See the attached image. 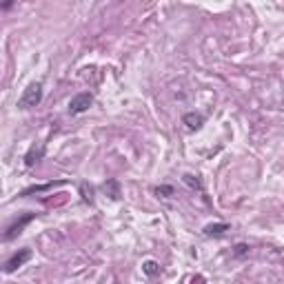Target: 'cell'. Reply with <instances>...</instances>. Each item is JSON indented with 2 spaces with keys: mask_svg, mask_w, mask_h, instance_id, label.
<instances>
[{
  "mask_svg": "<svg viewBox=\"0 0 284 284\" xmlns=\"http://www.w3.org/2000/svg\"><path fill=\"white\" fill-rule=\"evenodd\" d=\"M184 182H187L189 187H193V189H200V180H197L196 175H191V174L184 175Z\"/></svg>",
  "mask_w": 284,
  "mask_h": 284,
  "instance_id": "12",
  "label": "cell"
},
{
  "mask_svg": "<svg viewBox=\"0 0 284 284\" xmlns=\"http://www.w3.org/2000/svg\"><path fill=\"white\" fill-rule=\"evenodd\" d=\"M43 155H44V145H40L38 149H36V147H31L29 153L24 155V164H27V167H34V164L38 162V160L43 158Z\"/></svg>",
  "mask_w": 284,
  "mask_h": 284,
  "instance_id": "7",
  "label": "cell"
},
{
  "mask_svg": "<svg viewBox=\"0 0 284 284\" xmlns=\"http://www.w3.org/2000/svg\"><path fill=\"white\" fill-rule=\"evenodd\" d=\"M102 191H105L111 200H118V197H120V184H118V180H107V182L102 184Z\"/></svg>",
  "mask_w": 284,
  "mask_h": 284,
  "instance_id": "8",
  "label": "cell"
},
{
  "mask_svg": "<svg viewBox=\"0 0 284 284\" xmlns=\"http://www.w3.org/2000/svg\"><path fill=\"white\" fill-rule=\"evenodd\" d=\"M182 122H184V125H187V129L197 131V129H200V127L204 125V116H202V113H197V111H191V113H184Z\"/></svg>",
  "mask_w": 284,
  "mask_h": 284,
  "instance_id": "5",
  "label": "cell"
},
{
  "mask_svg": "<svg viewBox=\"0 0 284 284\" xmlns=\"http://www.w3.org/2000/svg\"><path fill=\"white\" fill-rule=\"evenodd\" d=\"M43 100V82H31L18 98V109H34Z\"/></svg>",
  "mask_w": 284,
  "mask_h": 284,
  "instance_id": "1",
  "label": "cell"
},
{
  "mask_svg": "<svg viewBox=\"0 0 284 284\" xmlns=\"http://www.w3.org/2000/svg\"><path fill=\"white\" fill-rule=\"evenodd\" d=\"M91 105H93V96L89 91H82V93H78V96H73L71 100H69V113H71V116L85 113Z\"/></svg>",
  "mask_w": 284,
  "mask_h": 284,
  "instance_id": "2",
  "label": "cell"
},
{
  "mask_svg": "<svg viewBox=\"0 0 284 284\" xmlns=\"http://www.w3.org/2000/svg\"><path fill=\"white\" fill-rule=\"evenodd\" d=\"M226 231H229V224H224V222H216V224L204 226V236L207 238H222Z\"/></svg>",
  "mask_w": 284,
  "mask_h": 284,
  "instance_id": "6",
  "label": "cell"
},
{
  "mask_svg": "<svg viewBox=\"0 0 284 284\" xmlns=\"http://www.w3.org/2000/svg\"><path fill=\"white\" fill-rule=\"evenodd\" d=\"M27 260H31V249H20L18 253H14L9 260L5 262V273H14V271L20 269Z\"/></svg>",
  "mask_w": 284,
  "mask_h": 284,
  "instance_id": "4",
  "label": "cell"
},
{
  "mask_svg": "<svg viewBox=\"0 0 284 284\" xmlns=\"http://www.w3.org/2000/svg\"><path fill=\"white\" fill-rule=\"evenodd\" d=\"M80 193H82V200H85V202L93 204V187H91V184L82 182L80 184Z\"/></svg>",
  "mask_w": 284,
  "mask_h": 284,
  "instance_id": "9",
  "label": "cell"
},
{
  "mask_svg": "<svg viewBox=\"0 0 284 284\" xmlns=\"http://www.w3.org/2000/svg\"><path fill=\"white\" fill-rule=\"evenodd\" d=\"M244 253H249V246H246V244H238L236 246V255H244Z\"/></svg>",
  "mask_w": 284,
  "mask_h": 284,
  "instance_id": "13",
  "label": "cell"
},
{
  "mask_svg": "<svg viewBox=\"0 0 284 284\" xmlns=\"http://www.w3.org/2000/svg\"><path fill=\"white\" fill-rule=\"evenodd\" d=\"M34 218H36V213H27V216H22V218H20V220H16L14 224H11L9 229H7V231H5L2 240H5V242H9V240H14V238H18L20 233H22V229H24V226H27V224H29V222L34 220Z\"/></svg>",
  "mask_w": 284,
  "mask_h": 284,
  "instance_id": "3",
  "label": "cell"
},
{
  "mask_svg": "<svg viewBox=\"0 0 284 284\" xmlns=\"http://www.w3.org/2000/svg\"><path fill=\"white\" fill-rule=\"evenodd\" d=\"M14 7V2H5V5H0V9H11Z\"/></svg>",
  "mask_w": 284,
  "mask_h": 284,
  "instance_id": "14",
  "label": "cell"
},
{
  "mask_svg": "<svg viewBox=\"0 0 284 284\" xmlns=\"http://www.w3.org/2000/svg\"><path fill=\"white\" fill-rule=\"evenodd\" d=\"M142 271H145L147 275H158L160 273V264H158V262H153V260H147L145 264H142Z\"/></svg>",
  "mask_w": 284,
  "mask_h": 284,
  "instance_id": "10",
  "label": "cell"
},
{
  "mask_svg": "<svg viewBox=\"0 0 284 284\" xmlns=\"http://www.w3.org/2000/svg\"><path fill=\"white\" fill-rule=\"evenodd\" d=\"M158 196H162V197H169V196H174V187H155L153 189Z\"/></svg>",
  "mask_w": 284,
  "mask_h": 284,
  "instance_id": "11",
  "label": "cell"
}]
</instances>
